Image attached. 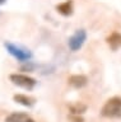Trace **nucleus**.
Listing matches in <instances>:
<instances>
[{"mask_svg": "<svg viewBox=\"0 0 121 122\" xmlns=\"http://www.w3.org/2000/svg\"><path fill=\"white\" fill-rule=\"evenodd\" d=\"M13 99L17 103H19V104L24 106V107H32L35 104V98L28 97V95H26V94H16L13 97Z\"/></svg>", "mask_w": 121, "mask_h": 122, "instance_id": "1a4fd4ad", "label": "nucleus"}, {"mask_svg": "<svg viewBox=\"0 0 121 122\" xmlns=\"http://www.w3.org/2000/svg\"><path fill=\"white\" fill-rule=\"evenodd\" d=\"M56 11L64 17H70L74 11V1L73 0H66L64 3H60L56 5Z\"/></svg>", "mask_w": 121, "mask_h": 122, "instance_id": "423d86ee", "label": "nucleus"}, {"mask_svg": "<svg viewBox=\"0 0 121 122\" xmlns=\"http://www.w3.org/2000/svg\"><path fill=\"white\" fill-rule=\"evenodd\" d=\"M69 109H70L71 114H78V116H80V114H83L87 111V106L83 104V103H80V102H77V103L70 104Z\"/></svg>", "mask_w": 121, "mask_h": 122, "instance_id": "9d476101", "label": "nucleus"}, {"mask_svg": "<svg viewBox=\"0 0 121 122\" xmlns=\"http://www.w3.org/2000/svg\"><path fill=\"white\" fill-rule=\"evenodd\" d=\"M68 118H69L71 122H84V120H83L80 116H78V114H70Z\"/></svg>", "mask_w": 121, "mask_h": 122, "instance_id": "9b49d317", "label": "nucleus"}, {"mask_svg": "<svg viewBox=\"0 0 121 122\" xmlns=\"http://www.w3.org/2000/svg\"><path fill=\"white\" fill-rule=\"evenodd\" d=\"M87 40V32L85 29H77L74 32V34H71L68 40V46L73 52L78 51L82 48V46L84 45V42Z\"/></svg>", "mask_w": 121, "mask_h": 122, "instance_id": "20e7f679", "label": "nucleus"}, {"mask_svg": "<svg viewBox=\"0 0 121 122\" xmlns=\"http://www.w3.org/2000/svg\"><path fill=\"white\" fill-rule=\"evenodd\" d=\"M5 1H6V0H0V4H4Z\"/></svg>", "mask_w": 121, "mask_h": 122, "instance_id": "ddd939ff", "label": "nucleus"}, {"mask_svg": "<svg viewBox=\"0 0 121 122\" xmlns=\"http://www.w3.org/2000/svg\"><path fill=\"white\" fill-rule=\"evenodd\" d=\"M9 79L14 85L23 88L26 90H32L37 84L36 79H33L28 75H24V74H10Z\"/></svg>", "mask_w": 121, "mask_h": 122, "instance_id": "7ed1b4c3", "label": "nucleus"}, {"mask_svg": "<svg viewBox=\"0 0 121 122\" xmlns=\"http://www.w3.org/2000/svg\"><path fill=\"white\" fill-rule=\"evenodd\" d=\"M5 122H35L32 117L23 112H13L5 118Z\"/></svg>", "mask_w": 121, "mask_h": 122, "instance_id": "0eeeda50", "label": "nucleus"}, {"mask_svg": "<svg viewBox=\"0 0 121 122\" xmlns=\"http://www.w3.org/2000/svg\"><path fill=\"white\" fill-rule=\"evenodd\" d=\"M106 42H107V45L111 47V50H113V51L119 50L121 47V33H119V32L111 33L107 38H106Z\"/></svg>", "mask_w": 121, "mask_h": 122, "instance_id": "6e6552de", "label": "nucleus"}, {"mask_svg": "<svg viewBox=\"0 0 121 122\" xmlns=\"http://www.w3.org/2000/svg\"><path fill=\"white\" fill-rule=\"evenodd\" d=\"M101 116L106 118H121V97H112L106 101L101 109Z\"/></svg>", "mask_w": 121, "mask_h": 122, "instance_id": "f257e3e1", "label": "nucleus"}, {"mask_svg": "<svg viewBox=\"0 0 121 122\" xmlns=\"http://www.w3.org/2000/svg\"><path fill=\"white\" fill-rule=\"evenodd\" d=\"M68 84L71 88H74V89H80V88H84L88 84V78L85 75H82V74H75V75L69 76Z\"/></svg>", "mask_w": 121, "mask_h": 122, "instance_id": "39448f33", "label": "nucleus"}, {"mask_svg": "<svg viewBox=\"0 0 121 122\" xmlns=\"http://www.w3.org/2000/svg\"><path fill=\"white\" fill-rule=\"evenodd\" d=\"M33 69H35V65H32V64H27V65H24V66H22V70H28V71H32Z\"/></svg>", "mask_w": 121, "mask_h": 122, "instance_id": "f8f14e48", "label": "nucleus"}, {"mask_svg": "<svg viewBox=\"0 0 121 122\" xmlns=\"http://www.w3.org/2000/svg\"><path fill=\"white\" fill-rule=\"evenodd\" d=\"M4 47L6 48V51H8L13 57H16L18 61L27 62L28 60L32 59V52L29 51V50H27V48L19 47V46H17L14 43H10V42H5Z\"/></svg>", "mask_w": 121, "mask_h": 122, "instance_id": "f03ea898", "label": "nucleus"}]
</instances>
